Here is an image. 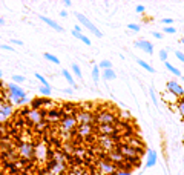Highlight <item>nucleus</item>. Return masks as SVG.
Returning a JSON list of instances; mask_svg holds the SVG:
<instances>
[{"instance_id":"nucleus-1","label":"nucleus","mask_w":184,"mask_h":175,"mask_svg":"<svg viewBox=\"0 0 184 175\" xmlns=\"http://www.w3.org/2000/svg\"><path fill=\"white\" fill-rule=\"evenodd\" d=\"M118 120V114H114L111 111H98V114L95 115V125L101 126V125H117Z\"/></svg>"},{"instance_id":"nucleus-2","label":"nucleus","mask_w":184,"mask_h":175,"mask_svg":"<svg viewBox=\"0 0 184 175\" xmlns=\"http://www.w3.org/2000/svg\"><path fill=\"white\" fill-rule=\"evenodd\" d=\"M6 88H8V95H5V97H8V100H11V103H16L17 100H22L25 97H28L26 92L16 83H8Z\"/></svg>"},{"instance_id":"nucleus-3","label":"nucleus","mask_w":184,"mask_h":175,"mask_svg":"<svg viewBox=\"0 0 184 175\" xmlns=\"http://www.w3.org/2000/svg\"><path fill=\"white\" fill-rule=\"evenodd\" d=\"M97 143H98L100 149H103L106 154H109L112 151H117V144H118L111 135H98L97 137Z\"/></svg>"},{"instance_id":"nucleus-4","label":"nucleus","mask_w":184,"mask_h":175,"mask_svg":"<svg viewBox=\"0 0 184 175\" xmlns=\"http://www.w3.org/2000/svg\"><path fill=\"white\" fill-rule=\"evenodd\" d=\"M117 151L120 152L126 160H129V158H141V155H143L141 151L134 149V147H130V146L126 144V143H118V144H117Z\"/></svg>"},{"instance_id":"nucleus-5","label":"nucleus","mask_w":184,"mask_h":175,"mask_svg":"<svg viewBox=\"0 0 184 175\" xmlns=\"http://www.w3.org/2000/svg\"><path fill=\"white\" fill-rule=\"evenodd\" d=\"M75 17H77V20H78V22H80V23H82V25L85 26V28H86V29H89V31H91L92 34H94L95 37H103V34H101V31H100V29H98V28H97V26H95L94 23H92V22H91V20H89V19H88L86 16H83V14H80V12H75Z\"/></svg>"},{"instance_id":"nucleus-6","label":"nucleus","mask_w":184,"mask_h":175,"mask_svg":"<svg viewBox=\"0 0 184 175\" xmlns=\"http://www.w3.org/2000/svg\"><path fill=\"white\" fill-rule=\"evenodd\" d=\"M97 167H98V172H100V175H114L118 169H117V166L115 164H112L111 161H108V160H97Z\"/></svg>"},{"instance_id":"nucleus-7","label":"nucleus","mask_w":184,"mask_h":175,"mask_svg":"<svg viewBox=\"0 0 184 175\" xmlns=\"http://www.w3.org/2000/svg\"><path fill=\"white\" fill-rule=\"evenodd\" d=\"M34 146L32 143H19V147H17V154L23 158V160H28L34 157Z\"/></svg>"},{"instance_id":"nucleus-8","label":"nucleus","mask_w":184,"mask_h":175,"mask_svg":"<svg viewBox=\"0 0 184 175\" xmlns=\"http://www.w3.org/2000/svg\"><path fill=\"white\" fill-rule=\"evenodd\" d=\"M66 117V114L63 112V109H57V107H54V109H49L48 111V115H46V122L49 125H54V123H60L61 120Z\"/></svg>"},{"instance_id":"nucleus-9","label":"nucleus","mask_w":184,"mask_h":175,"mask_svg":"<svg viewBox=\"0 0 184 175\" xmlns=\"http://www.w3.org/2000/svg\"><path fill=\"white\" fill-rule=\"evenodd\" d=\"M48 149H49V147L46 146L45 141H38L34 146V157L38 161H46L48 160Z\"/></svg>"},{"instance_id":"nucleus-10","label":"nucleus","mask_w":184,"mask_h":175,"mask_svg":"<svg viewBox=\"0 0 184 175\" xmlns=\"http://www.w3.org/2000/svg\"><path fill=\"white\" fill-rule=\"evenodd\" d=\"M75 120L78 126H83V125H95V115L92 112H85V111H80L77 115H75Z\"/></svg>"},{"instance_id":"nucleus-11","label":"nucleus","mask_w":184,"mask_h":175,"mask_svg":"<svg viewBox=\"0 0 184 175\" xmlns=\"http://www.w3.org/2000/svg\"><path fill=\"white\" fill-rule=\"evenodd\" d=\"M94 131H95V125H83V126H78V128H77L75 134H77V135L80 137V138L89 140L91 135L94 134Z\"/></svg>"},{"instance_id":"nucleus-12","label":"nucleus","mask_w":184,"mask_h":175,"mask_svg":"<svg viewBox=\"0 0 184 175\" xmlns=\"http://www.w3.org/2000/svg\"><path fill=\"white\" fill-rule=\"evenodd\" d=\"M166 86H167V91L172 92L177 98H178V97H180V98L184 97V89H183V86H181L178 82H175V80H169Z\"/></svg>"},{"instance_id":"nucleus-13","label":"nucleus","mask_w":184,"mask_h":175,"mask_svg":"<svg viewBox=\"0 0 184 175\" xmlns=\"http://www.w3.org/2000/svg\"><path fill=\"white\" fill-rule=\"evenodd\" d=\"M60 128L61 129H66V131H75L78 128V123L75 117H71V115H66L61 122H60Z\"/></svg>"},{"instance_id":"nucleus-14","label":"nucleus","mask_w":184,"mask_h":175,"mask_svg":"<svg viewBox=\"0 0 184 175\" xmlns=\"http://www.w3.org/2000/svg\"><path fill=\"white\" fill-rule=\"evenodd\" d=\"M11 115H12V106L9 103L0 101V123L6 122Z\"/></svg>"},{"instance_id":"nucleus-15","label":"nucleus","mask_w":184,"mask_h":175,"mask_svg":"<svg viewBox=\"0 0 184 175\" xmlns=\"http://www.w3.org/2000/svg\"><path fill=\"white\" fill-rule=\"evenodd\" d=\"M120 143H126V144H129L130 147H134V149H138V151L143 152V141H141V138H138V135L124 137V140L120 141Z\"/></svg>"},{"instance_id":"nucleus-16","label":"nucleus","mask_w":184,"mask_h":175,"mask_svg":"<svg viewBox=\"0 0 184 175\" xmlns=\"http://www.w3.org/2000/svg\"><path fill=\"white\" fill-rule=\"evenodd\" d=\"M135 48H141L146 54H149V56H153V46L150 42H147V40H138V42L134 43Z\"/></svg>"},{"instance_id":"nucleus-17","label":"nucleus","mask_w":184,"mask_h":175,"mask_svg":"<svg viewBox=\"0 0 184 175\" xmlns=\"http://www.w3.org/2000/svg\"><path fill=\"white\" fill-rule=\"evenodd\" d=\"M40 20H43V23H46L49 28L55 29L57 32H63V31H64V28H63L61 25H58L57 22H54L52 19H49V17H46V16H40Z\"/></svg>"},{"instance_id":"nucleus-18","label":"nucleus","mask_w":184,"mask_h":175,"mask_svg":"<svg viewBox=\"0 0 184 175\" xmlns=\"http://www.w3.org/2000/svg\"><path fill=\"white\" fill-rule=\"evenodd\" d=\"M156 164V152L153 149H147V161H146V169L149 167H153Z\"/></svg>"},{"instance_id":"nucleus-19","label":"nucleus","mask_w":184,"mask_h":175,"mask_svg":"<svg viewBox=\"0 0 184 175\" xmlns=\"http://www.w3.org/2000/svg\"><path fill=\"white\" fill-rule=\"evenodd\" d=\"M71 34H72L75 38L80 40V42H83L86 46H91V43H92V42H91V38H89V37H86L85 34H82V32H77V31H74V29H72V32H71Z\"/></svg>"},{"instance_id":"nucleus-20","label":"nucleus","mask_w":184,"mask_h":175,"mask_svg":"<svg viewBox=\"0 0 184 175\" xmlns=\"http://www.w3.org/2000/svg\"><path fill=\"white\" fill-rule=\"evenodd\" d=\"M61 75L64 77V80L72 86V88H77V85H75V80H74V77H72V74L68 71V69H61Z\"/></svg>"},{"instance_id":"nucleus-21","label":"nucleus","mask_w":184,"mask_h":175,"mask_svg":"<svg viewBox=\"0 0 184 175\" xmlns=\"http://www.w3.org/2000/svg\"><path fill=\"white\" fill-rule=\"evenodd\" d=\"M34 129H35V132H38V134H42V135H43V134H46V131L49 129V123L45 120V122L35 125V126H34Z\"/></svg>"},{"instance_id":"nucleus-22","label":"nucleus","mask_w":184,"mask_h":175,"mask_svg":"<svg viewBox=\"0 0 184 175\" xmlns=\"http://www.w3.org/2000/svg\"><path fill=\"white\" fill-rule=\"evenodd\" d=\"M31 109H34V111L43 109V98H32V101H31Z\"/></svg>"},{"instance_id":"nucleus-23","label":"nucleus","mask_w":184,"mask_h":175,"mask_svg":"<svg viewBox=\"0 0 184 175\" xmlns=\"http://www.w3.org/2000/svg\"><path fill=\"white\" fill-rule=\"evenodd\" d=\"M103 78L106 80V82H109V80H115L117 78V74L114 69H104L103 71Z\"/></svg>"},{"instance_id":"nucleus-24","label":"nucleus","mask_w":184,"mask_h":175,"mask_svg":"<svg viewBox=\"0 0 184 175\" xmlns=\"http://www.w3.org/2000/svg\"><path fill=\"white\" fill-rule=\"evenodd\" d=\"M100 68H98V65H94L92 66V78H94V83L98 85V80H100Z\"/></svg>"},{"instance_id":"nucleus-25","label":"nucleus","mask_w":184,"mask_h":175,"mask_svg":"<svg viewBox=\"0 0 184 175\" xmlns=\"http://www.w3.org/2000/svg\"><path fill=\"white\" fill-rule=\"evenodd\" d=\"M163 98H164V101H169V103H178V98L174 95L172 92H169V91L163 94Z\"/></svg>"},{"instance_id":"nucleus-26","label":"nucleus","mask_w":184,"mask_h":175,"mask_svg":"<svg viewBox=\"0 0 184 175\" xmlns=\"http://www.w3.org/2000/svg\"><path fill=\"white\" fill-rule=\"evenodd\" d=\"M137 63H138V65L141 66L143 69H146L147 72H152V74L155 72V71H153V68H152V66H150V65H149L147 62H144V60H141V59H137Z\"/></svg>"},{"instance_id":"nucleus-27","label":"nucleus","mask_w":184,"mask_h":175,"mask_svg":"<svg viewBox=\"0 0 184 175\" xmlns=\"http://www.w3.org/2000/svg\"><path fill=\"white\" fill-rule=\"evenodd\" d=\"M164 65H166V68H167V69H169L170 72H172L174 75H177V77H181V75H183V74H181V71H180L178 68H175V66H174V65H170L169 62H166Z\"/></svg>"},{"instance_id":"nucleus-28","label":"nucleus","mask_w":184,"mask_h":175,"mask_svg":"<svg viewBox=\"0 0 184 175\" xmlns=\"http://www.w3.org/2000/svg\"><path fill=\"white\" fill-rule=\"evenodd\" d=\"M45 59L52 62V63H55V65H60V59L57 56H54V54H51V52H45Z\"/></svg>"},{"instance_id":"nucleus-29","label":"nucleus","mask_w":184,"mask_h":175,"mask_svg":"<svg viewBox=\"0 0 184 175\" xmlns=\"http://www.w3.org/2000/svg\"><path fill=\"white\" fill-rule=\"evenodd\" d=\"M98 68H100L101 71H104V69H112V63H111L109 60H101V62L98 63Z\"/></svg>"},{"instance_id":"nucleus-30","label":"nucleus","mask_w":184,"mask_h":175,"mask_svg":"<svg viewBox=\"0 0 184 175\" xmlns=\"http://www.w3.org/2000/svg\"><path fill=\"white\" fill-rule=\"evenodd\" d=\"M71 69H72V72H74V75H75V77H78V78L82 80V69H80V66H78L77 63H72Z\"/></svg>"},{"instance_id":"nucleus-31","label":"nucleus","mask_w":184,"mask_h":175,"mask_svg":"<svg viewBox=\"0 0 184 175\" xmlns=\"http://www.w3.org/2000/svg\"><path fill=\"white\" fill-rule=\"evenodd\" d=\"M38 91H40V94H42V95H45V97H49L51 94H52V88L51 86H40V89H38Z\"/></svg>"},{"instance_id":"nucleus-32","label":"nucleus","mask_w":184,"mask_h":175,"mask_svg":"<svg viewBox=\"0 0 184 175\" xmlns=\"http://www.w3.org/2000/svg\"><path fill=\"white\" fill-rule=\"evenodd\" d=\"M177 109H178V112H180L181 118L184 120V97H183V98H180V101H178V106H177Z\"/></svg>"},{"instance_id":"nucleus-33","label":"nucleus","mask_w":184,"mask_h":175,"mask_svg":"<svg viewBox=\"0 0 184 175\" xmlns=\"http://www.w3.org/2000/svg\"><path fill=\"white\" fill-rule=\"evenodd\" d=\"M34 75H35V78L38 80V82H40V83H42V86H49V83H48V80H46V78H45V77H43L42 74H38V72H35Z\"/></svg>"},{"instance_id":"nucleus-34","label":"nucleus","mask_w":184,"mask_h":175,"mask_svg":"<svg viewBox=\"0 0 184 175\" xmlns=\"http://www.w3.org/2000/svg\"><path fill=\"white\" fill-rule=\"evenodd\" d=\"M25 82V77L23 75H19V74H14L12 75V83H16V85H20Z\"/></svg>"},{"instance_id":"nucleus-35","label":"nucleus","mask_w":184,"mask_h":175,"mask_svg":"<svg viewBox=\"0 0 184 175\" xmlns=\"http://www.w3.org/2000/svg\"><path fill=\"white\" fill-rule=\"evenodd\" d=\"M158 56H160V60L161 62H167V49H160V54H158Z\"/></svg>"},{"instance_id":"nucleus-36","label":"nucleus","mask_w":184,"mask_h":175,"mask_svg":"<svg viewBox=\"0 0 184 175\" xmlns=\"http://www.w3.org/2000/svg\"><path fill=\"white\" fill-rule=\"evenodd\" d=\"M127 28H129L130 31H134V32H138V31L141 29V26H140V25H135V23H130V25H127Z\"/></svg>"},{"instance_id":"nucleus-37","label":"nucleus","mask_w":184,"mask_h":175,"mask_svg":"<svg viewBox=\"0 0 184 175\" xmlns=\"http://www.w3.org/2000/svg\"><path fill=\"white\" fill-rule=\"evenodd\" d=\"M149 92H150V98H152L153 104L156 106V104H158V98H156V95H155V91H153V88H150V89H149Z\"/></svg>"},{"instance_id":"nucleus-38","label":"nucleus","mask_w":184,"mask_h":175,"mask_svg":"<svg viewBox=\"0 0 184 175\" xmlns=\"http://www.w3.org/2000/svg\"><path fill=\"white\" fill-rule=\"evenodd\" d=\"M120 117H121V118H126L127 122H129V118H130V114H127L126 111H120V112H118V120H120Z\"/></svg>"},{"instance_id":"nucleus-39","label":"nucleus","mask_w":184,"mask_h":175,"mask_svg":"<svg viewBox=\"0 0 184 175\" xmlns=\"http://www.w3.org/2000/svg\"><path fill=\"white\" fill-rule=\"evenodd\" d=\"M164 32H166V34H175L177 29L174 28V26H164Z\"/></svg>"},{"instance_id":"nucleus-40","label":"nucleus","mask_w":184,"mask_h":175,"mask_svg":"<svg viewBox=\"0 0 184 175\" xmlns=\"http://www.w3.org/2000/svg\"><path fill=\"white\" fill-rule=\"evenodd\" d=\"M0 49H3V51H11V52H14V51H16L11 45H5V43H3V45H0Z\"/></svg>"},{"instance_id":"nucleus-41","label":"nucleus","mask_w":184,"mask_h":175,"mask_svg":"<svg viewBox=\"0 0 184 175\" xmlns=\"http://www.w3.org/2000/svg\"><path fill=\"white\" fill-rule=\"evenodd\" d=\"M11 43L12 45H17V46H23V42H22V40H19V38H11Z\"/></svg>"},{"instance_id":"nucleus-42","label":"nucleus","mask_w":184,"mask_h":175,"mask_svg":"<svg viewBox=\"0 0 184 175\" xmlns=\"http://www.w3.org/2000/svg\"><path fill=\"white\" fill-rule=\"evenodd\" d=\"M175 56L178 57V60H181V62L184 63V52H181V51H175Z\"/></svg>"},{"instance_id":"nucleus-43","label":"nucleus","mask_w":184,"mask_h":175,"mask_svg":"<svg viewBox=\"0 0 184 175\" xmlns=\"http://www.w3.org/2000/svg\"><path fill=\"white\" fill-rule=\"evenodd\" d=\"M161 23H163V25H172V23H174V19L166 17V19H163V20H161Z\"/></svg>"},{"instance_id":"nucleus-44","label":"nucleus","mask_w":184,"mask_h":175,"mask_svg":"<svg viewBox=\"0 0 184 175\" xmlns=\"http://www.w3.org/2000/svg\"><path fill=\"white\" fill-rule=\"evenodd\" d=\"M114 175H132V173H130L129 170H117Z\"/></svg>"},{"instance_id":"nucleus-45","label":"nucleus","mask_w":184,"mask_h":175,"mask_svg":"<svg viewBox=\"0 0 184 175\" xmlns=\"http://www.w3.org/2000/svg\"><path fill=\"white\" fill-rule=\"evenodd\" d=\"M135 11H137V12H144V11H146V8H144V5H137Z\"/></svg>"},{"instance_id":"nucleus-46","label":"nucleus","mask_w":184,"mask_h":175,"mask_svg":"<svg viewBox=\"0 0 184 175\" xmlns=\"http://www.w3.org/2000/svg\"><path fill=\"white\" fill-rule=\"evenodd\" d=\"M152 34H153V37H155V38H158V40H161V38H163V34H161V32H158V31H153Z\"/></svg>"},{"instance_id":"nucleus-47","label":"nucleus","mask_w":184,"mask_h":175,"mask_svg":"<svg viewBox=\"0 0 184 175\" xmlns=\"http://www.w3.org/2000/svg\"><path fill=\"white\" fill-rule=\"evenodd\" d=\"M74 31H77V32H82V26H80V25H75Z\"/></svg>"},{"instance_id":"nucleus-48","label":"nucleus","mask_w":184,"mask_h":175,"mask_svg":"<svg viewBox=\"0 0 184 175\" xmlns=\"http://www.w3.org/2000/svg\"><path fill=\"white\" fill-rule=\"evenodd\" d=\"M63 3H64V6H68V8H69V6L72 5V2H71V0H64Z\"/></svg>"},{"instance_id":"nucleus-49","label":"nucleus","mask_w":184,"mask_h":175,"mask_svg":"<svg viewBox=\"0 0 184 175\" xmlns=\"http://www.w3.org/2000/svg\"><path fill=\"white\" fill-rule=\"evenodd\" d=\"M72 92H74V89H64V94H68V95H71Z\"/></svg>"},{"instance_id":"nucleus-50","label":"nucleus","mask_w":184,"mask_h":175,"mask_svg":"<svg viewBox=\"0 0 184 175\" xmlns=\"http://www.w3.org/2000/svg\"><path fill=\"white\" fill-rule=\"evenodd\" d=\"M60 16H61V17H68V12H66V11H61Z\"/></svg>"},{"instance_id":"nucleus-51","label":"nucleus","mask_w":184,"mask_h":175,"mask_svg":"<svg viewBox=\"0 0 184 175\" xmlns=\"http://www.w3.org/2000/svg\"><path fill=\"white\" fill-rule=\"evenodd\" d=\"M0 25H5V19L3 17H0Z\"/></svg>"},{"instance_id":"nucleus-52","label":"nucleus","mask_w":184,"mask_h":175,"mask_svg":"<svg viewBox=\"0 0 184 175\" xmlns=\"http://www.w3.org/2000/svg\"><path fill=\"white\" fill-rule=\"evenodd\" d=\"M2 75H3V72H2V69H0V78H2Z\"/></svg>"},{"instance_id":"nucleus-53","label":"nucleus","mask_w":184,"mask_h":175,"mask_svg":"<svg viewBox=\"0 0 184 175\" xmlns=\"http://www.w3.org/2000/svg\"><path fill=\"white\" fill-rule=\"evenodd\" d=\"M0 88H3V83L2 82H0Z\"/></svg>"},{"instance_id":"nucleus-54","label":"nucleus","mask_w":184,"mask_h":175,"mask_svg":"<svg viewBox=\"0 0 184 175\" xmlns=\"http://www.w3.org/2000/svg\"><path fill=\"white\" fill-rule=\"evenodd\" d=\"M181 43H183V45H184V38H181Z\"/></svg>"},{"instance_id":"nucleus-55","label":"nucleus","mask_w":184,"mask_h":175,"mask_svg":"<svg viewBox=\"0 0 184 175\" xmlns=\"http://www.w3.org/2000/svg\"><path fill=\"white\" fill-rule=\"evenodd\" d=\"M183 144H184V135H183Z\"/></svg>"},{"instance_id":"nucleus-56","label":"nucleus","mask_w":184,"mask_h":175,"mask_svg":"<svg viewBox=\"0 0 184 175\" xmlns=\"http://www.w3.org/2000/svg\"><path fill=\"white\" fill-rule=\"evenodd\" d=\"M183 169H184V164H183Z\"/></svg>"}]
</instances>
